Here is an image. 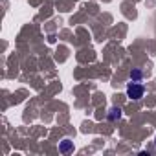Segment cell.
Returning <instances> with one entry per match:
<instances>
[{
  "label": "cell",
  "mask_w": 156,
  "mask_h": 156,
  "mask_svg": "<svg viewBox=\"0 0 156 156\" xmlns=\"http://www.w3.org/2000/svg\"><path fill=\"white\" fill-rule=\"evenodd\" d=\"M145 94V87L140 81H132L127 85V98H130L132 101H140Z\"/></svg>",
  "instance_id": "6da1fadb"
},
{
  "label": "cell",
  "mask_w": 156,
  "mask_h": 156,
  "mask_svg": "<svg viewBox=\"0 0 156 156\" xmlns=\"http://www.w3.org/2000/svg\"><path fill=\"white\" fill-rule=\"evenodd\" d=\"M72 149H73V141H70V140H62L61 145H59V151H61L62 154H68Z\"/></svg>",
  "instance_id": "7a4b0ae2"
},
{
  "label": "cell",
  "mask_w": 156,
  "mask_h": 156,
  "mask_svg": "<svg viewBox=\"0 0 156 156\" xmlns=\"http://www.w3.org/2000/svg\"><path fill=\"white\" fill-rule=\"evenodd\" d=\"M119 118H121V108L114 107V108L108 110V119H110V121H118Z\"/></svg>",
  "instance_id": "3957f363"
},
{
  "label": "cell",
  "mask_w": 156,
  "mask_h": 156,
  "mask_svg": "<svg viewBox=\"0 0 156 156\" xmlns=\"http://www.w3.org/2000/svg\"><path fill=\"white\" fill-rule=\"evenodd\" d=\"M143 77V72L141 70H130V79L132 81H140Z\"/></svg>",
  "instance_id": "277c9868"
}]
</instances>
